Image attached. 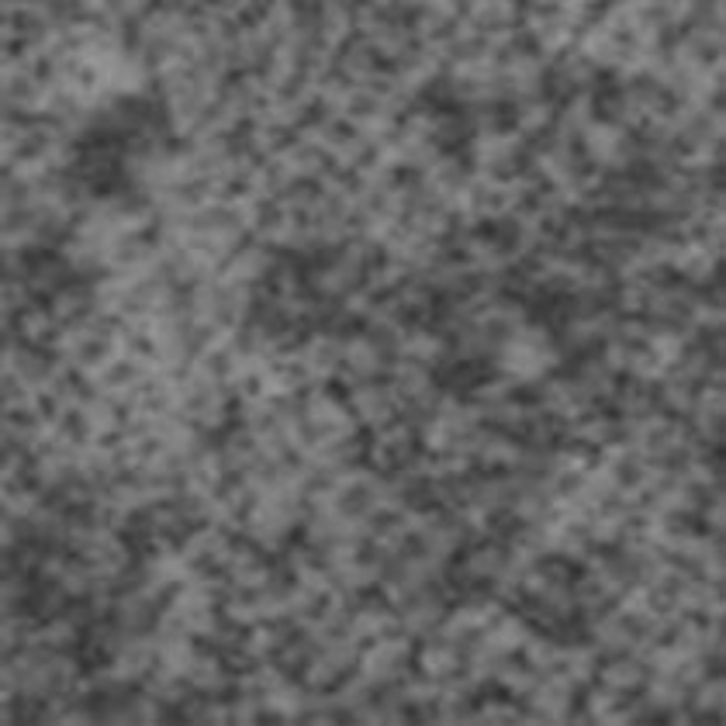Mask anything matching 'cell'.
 Instances as JSON below:
<instances>
[{
    "instance_id": "6da1fadb",
    "label": "cell",
    "mask_w": 726,
    "mask_h": 726,
    "mask_svg": "<svg viewBox=\"0 0 726 726\" xmlns=\"http://www.w3.org/2000/svg\"><path fill=\"white\" fill-rule=\"evenodd\" d=\"M49 90L42 87L25 66L18 70H4V104H18V108H45Z\"/></svg>"
},
{
    "instance_id": "7a4b0ae2",
    "label": "cell",
    "mask_w": 726,
    "mask_h": 726,
    "mask_svg": "<svg viewBox=\"0 0 726 726\" xmlns=\"http://www.w3.org/2000/svg\"><path fill=\"white\" fill-rule=\"evenodd\" d=\"M4 429L7 433H21V436H32V440H39L45 436V422L42 415L35 412V405H7L4 408Z\"/></svg>"
}]
</instances>
